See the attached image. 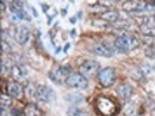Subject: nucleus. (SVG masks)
<instances>
[{
	"instance_id": "nucleus-1",
	"label": "nucleus",
	"mask_w": 155,
	"mask_h": 116,
	"mask_svg": "<svg viewBox=\"0 0 155 116\" xmlns=\"http://www.w3.org/2000/svg\"><path fill=\"white\" fill-rule=\"evenodd\" d=\"M94 107L98 111V114L102 116H114L117 114V104L105 96L97 97L94 101Z\"/></svg>"
},
{
	"instance_id": "nucleus-2",
	"label": "nucleus",
	"mask_w": 155,
	"mask_h": 116,
	"mask_svg": "<svg viewBox=\"0 0 155 116\" xmlns=\"http://www.w3.org/2000/svg\"><path fill=\"white\" fill-rule=\"evenodd\" d=\"M139 45L140 43L137 37H135L134 34H129L128 32H124V34L121 37H117L114 41V46L120 51H132V49L139 48Z\"/></svg>"
},
{
	"instance_id": "nucleus-3",
	"label": "nucleus",
	"mask_w": 155,
	"mask_h": 116,
	"mask_svg": "<svg viewBox=\"0 0 155 116\" xmlns=\"http://www.w3.org/2000/svg\"><path fill=\"white\" fill-rule=\"evenodd\" d=\"M98 81L104 87H109L116 81V73L113 68L105 67L98 73Z\"/></svg>"
},
{
	"instance_id": "nucleus-4",
	"label": "nucleus",
	"mask_w": 155,
	"mask_h": 116,
	"mask_svg": "<svg viewBox=\"0 0 155 116\" xmlns=\"http://www.w3.org/2000/svg\"><path fill=\"white\" fill-rule=\"evenodd\" d=\"M65 82L70 87H75V89H86L88 85L87 78L84 75H82L80 73L70 74V77L65 79Z\"/></svg>"
},
{
	"instance_id": "nucleus-5",
	"label": "nucleus",
	"mask_w": 155,
	"mask_h": 116,
	"mask_svg": "<svg viewBox=\"0 0 155 116\" xmlns=\"http://www.w3.org/2000/svg\"><path fill=\"white\" fill-rule=\"evenodd\" d=\"M99 71H101L99 70V64L97 62H94V60H87V62H84L80 66V74L84 75L86 78L87 77H94Z\"/></svg>"
},
{
	"instance_id": "nucleus-6",
	"label": "nucleus",
	"mask_w": 155,
	"mask_h": 116,
	"mask_svg": "<svg viewBox=\"0 0 155 116\" xmlns=\"http://www.w3.org/2000/svg\"><path fill=\"white\" fill-rule=\"evenodd\" d=\"M34 97L40 101L48 103V101H51L54 96H53V92H52L49 87L44 86V85H38V86L34 89Z\"/></svg>"
},
{
	"instance_id": "nucleus-7",
	"label": "nucleus",
	"mask_w": 155,
	"mask_h": 116,
	"mask_svg": "<svg viewBox=\"0 0 155 116\" xmlns=\"http://www.w3.org/2000/svg\"><path fill=\"white\" fill-rule=\"evenodd\" d=\"M147 7L144 2H137V0H131V2H127L123 4L124 11L127 12H139V11H143Z\"/></svg>"
},
{
	"instance_id": "nucleus-8",
	"label": "nucleus",
	"mask_w": 155,
	"mask_h": 116,
	"mask_svg": "<svg viewBox=\"0 0 155 116\" xmlns=\"http://www.w3.org/2000/svg\"><path fill=\"white\" fill-rule=\"evenodd\" d=\"M7 90H8V94H10L11 97L22 98V86L19 85V82H16V81L8 82Z\"/></svg>"
},
{
	"instance_id": "nucleus-9",
	"label": "nucleus",
	"mask_w": 155,
	"mask_h": 116,
	"mask_svg": "<svg viewBox=\"0 0 155 116\" xmlns=\"http://www.w3.org/2000/svg\"><path fill=\"white\" fill-rule=\"evenodd\" d=\"M91 51L95 55H99V56H105V57L112 56V49H110L106 44H95V45L91 48Z\"/></svg>"
},
{
	"instance_id": "nucleus-10",
	"label": "nucleus",
	"mask_w": 155,
	"mask_h": 116,
	"mask_svg": "<svg viewBox=\"0 0 155 116\" xmlns=\"http://www.w3.org/2000/svg\"><path fill=\"white\" fill-rule=\"evenodd\" d=\"M116 93H117L118 96H120L121 98H124V100H128L129 97L132 96V93H134V90H132V87L129 86V85H120L118 87H116Z\"/></svg>"
},
{
	"instance_id": "nucleus-11",
	"label": "nucleus",
	"mask_w": 155,
	"mask_h": 116,
	"mask_svg": "<svg viewBox=\"0 0 155 116\" xmlns=\"http://www.w3.org/2000/svg\"><path fill=\"white\" fill-rule=\"evenodd\" d=\"M70 73H71V68L68 66H60L56 71H52V74H56V77H57L56 82H61L63 78L67 79L70 77Z\"/></svg>"
},
{
	"instance_id": "nucleus-12",
	"label": "nucleus",
	"mask_w": 155,
	"mask_h": 116,
	"mask_svg": "<svg viewBox=\"0 0 155 116\" xmlns=\"http://www.w3.org/2000/svg\"><path fill=\"white\" fill-rule=\"evenodd\" d=\"M23 116H42V111L35 104H27L23 109Z\"/></svg>"
},
{
	"instance_id": "nucleus-13",
	"label": "nucleus",
	"mask_w": 155,
	"mask_h": 116,
	"mask_svg": "<svg viewBox=\"0 0 155 116\" xmlns=\"http://www.w3.org/2000/svg\"><path fill=\"white\" fill-rule=\"evenodd\" d=\"M29 37H30V32H29V29H26L25 26H22V27H19L18 29V33H16V41H18L19 44H26L27 43V40H29Z\"/></svg>"
},
{
	"instance_id": "nucleus-14",
	"label": "nucleus",
	"mask_w": 155,
	"mask_h": 116,
	"mask_svg": "<svg viewBox=\"0 0 155 116\" xmlns=\"http://www.w3.org/2000/svg\"><path fill=\"white\" fill-rule=\"evenodd\" d=\"M101 18L104 19V21H107V22H112V23H114V22L118 21V11H116V10H107V11H105V12L101 14Z\"/></svg>"
},
{
	"instance_id": "nucleus-15",
	"label": "nucleus",
	"mask_w": 155,
	"mask_h": 116,
	"mask_svg": "<svg viewBox=\"0 0 155 116\" xmlns=\"http://www.w3.org/2000/svg\"><path fill=\"white\" fill-rule=\"evenodd\" d=\"M11 75L14 77V79H15L16 82L25 81V79H23V77H25L23 71H22V68L19 67V66H16V64H14L12 67H11Z\"/></svg>"
},
{
	"instance_id": "nucleus-16",
	"label": "nucleus",
	"mask_w": 155,
	"mask_h": 116,
	"mask_svg": "<svg viewBox=\"0 0 155 116\" xmlns=\"http://www.w3.org/2000/svg\"><path fill=\"white\" fill-rule=\"evenodd\" d=\"M140 71H142L143 77H146V78H155V70L151 67V66H148V64L142 66Z\"/></svg>"
},
{
	"instance_id": "nucleus-17",
	"label": "nucleus",
	"mask_w": 155,
	"mask_h": 116,
	"mask_svg": "<svg viewBox=\"0 0 155 116\" xmlns=\"http://www.w3.org/2000/svg\"><path fill=\"white\" fill-rule=\"evenodd\" d=\"M68 116H90L86 109H80L76 108V107H72V108L68 109Z\"/></svg>"
},
{
	"instance_id": "nucleus-18",
	"label": "nucleus",
	"mask_w": 155,
	"mask_h": 116,
	"mask_svg": "<svg viewBox=\"0 0 155 116\" xmlns=\"http://www.w3.org/2000/svg\"><path fill=\"white\" fill-rule=\"evenodd\" d=\"M123 111H124V115L125 116H132L136 112V105H135V103H127L125 105H124Z\"/></svg>"
},
{
	"instance_id": "nucleus-19",
	"label": "nucleus",
	"mask_w": 155,
	"mask_h": 116,
	"mask_svg": "<svg viewBox=\"0 0 155 116\" xmlns=\"http://www.w3.org/2000/svg\"><path fill=\"white\" fill-rule=\"evenodd\" d=\"M142 32L144 36H150V37H155V26H150V25H142Z\"/></svg>"
},
{
	"instance_id": "nucleus-20",
	"label": "nucleus",
	"mask_w": 155,
	"mask_h": 116,
	"mask_svg": "<svg viewBox=\"0 0 155 116\" xmlns=\"http://www.w3.org/2000/svg\"><path fill=\"white\" fill-rule=\"evenodd\" d=\"M11 11H12L14 14H22V3L21 2H12L11 3Z\"/></svg>"
},
{
	"instance_id": "nucleus-21",
	"label": "nucleus",
	"mask_w": 155,
	"mask_h": 116,
	"mask_svg": "<svg viewBox=\"0 0 155 116\" xmlns=\"http://www.w3.org/2000/svg\"><path fill=\"white\" fill-rule=\"evenodd\" d=\"M2 108H5V107H11L12 104V100H11V96H2Z\"/></svg>"
},
{
	"instance_id": "nucleus-22",
	"label": "nucleus",
	"mask_w": 155,
	"mask_h": 116,
	"mask_svg": "<svg viewBox=\"0 0 155 116\" xmlns=\"http://www.w3.org/2000/svg\"><path fill=\"white\" fill-rule=\"evenodd\" d=\"M11 52V46L8 45L7 41L3 40L2 41V55H5V53H10Z\"/></svg>"
},
{
	"instance_id": "nucleus-23",
	"label": "nucleus",
	"mask_w": 155,
	"mask_h": 116,
	"mask_svg": "<svg viewBox=\"0 0 155 116\" xmlns=\"http://www.w3.org/2000/svg\"><path fill=\"white\" fill-rule=\"evenodd\" d=\"M113 26L117 27V29H124V27H128L129 23L127 21H117V22H114V23H113Z\"/></svg>"
},
{
	"instance_id": "nucleus-24",
	"label": "nucleus",
	"mask_w": 155,
	"mask_h": 116,
	"mask_svg": "<svg viewBox=\"0 0 155 116\" xmlns=\"http://www.w3.org/2000/svg\"><path fill=\"white\" fill-rule=\"evenodd\" d=\"M146 56L155 57V45H151V46H147V48H146Z\"/></svg>"
},
{
	"instance_id": "nucleus-25",
	"label": "nucleus",
	"mask_w": 155,
	"mask_h": 116,
	"mask_svg": "<svg viewBox=\"0 0 155 116\" xmlns=\"http://www.w3.org/2000/svg\"><path fill=\"white\" fill-rule=\"evenodd\" d=\"M143 43L147 44L148 46L155 45V37H150V36H144V37H143Z\"/></svg>"
},
{
	"instance_id": "nucleus-26",
	"label": "nucleus",
	"mask_w": 155,
	"mask_h": 116,
	"mask_svg": "<svg viewBox=\"0 0 155 116\" xmlns=\"http://www.w3.org/2000/svg\"><path fill=\"white\" fill-rule=\"evenodd\" d=\"M68 100H70L71 103H82L83 97H82V96H74V94H71V96H68Z\"/></svg>"
},
{
	"instance_id": "nucleus-27",
	"label": "nucleus",
	"mask_w": 155,
	"mask_h": 116,
	"mask_svg": "<svg viewBox=\"0 0 155 116\" xmlns=\"http://www.w3.org/2000/svg\"><path fill=\"white\" fill-rule=\"evenodd\" d=\"M142 77H143V74H142V71H140V70H136V71H134V73H132V78H134L135 81H140V79H142Z\"/></svg>"
},
{
	"instance_id": "nucleus-28",
	"label": "nucleus",
	"mask_w": 155,
	"mask_h": 116,
	"mask_svg": "<svg viewBox=\"0 0 155 116\" xmlns=\"http://www.w3.org/2000/svg\"><path fill=\"white\" fill-rule=\"evenodd\" d=\"M12 116H22V114L18 111V109H12Z\"/></svg>"
},
{
	"instance_id": "nucleus-29",
	"label": "nucleus",
	"mask_w": 155,
	"mask_h": 116,
	"mask_svg": "<svg viewBox=\"0 0 155 116\" xmlns=\"http://www.w3.org/2000/svg\"><path fill=\"white\" fill-rule=\"evenodd\" d=\"M0 5H2V11H4V10H5V4H4V2L0 3Z\"/></svg>"
},
{
	"instance_id": "nucleus-30",
	"label": "nucleus",
	"mask_w": 155,
	"mask_h": 116,
	"mask_svg": "<svg viewBox=\"0 0 155 116\" xmlns=\"http://www.w3.org/2000/svg\"><path fill=\"white\" fill-rule=\"evenodd\" d=\"M151 116H155V108L151 109Z\"/></svg>"
},
{
	"instance_id": "nucleus-31",
	"label": "nucleus",
	"mask_w": 155,
	"mask_h": 116,
	"mask_svg": "<svg viewBox=\"0 0 155 116\" xmlns=\"http://www.w3.org/2000/svg\"><path fill=\"white\" fill-rule=\"evenodd\" d=\"M153 4H154V5H155V2H154V3H153Z\"/></svg>"
},
{
	"instance_id": "nucleus-32",
	"label": "nucleus",
	"mask_w": 155,
	"mask_h": 116,
	"mask_svg": "<svg viewBox=\"0 0 155 116\" xmlns=\"http://www.w3.org/2000/svg\"><path fill=\"white\" fill-rule=\"evenodd\" d=\"M154 100H155V97H154Z\"/></svg>"
}]
</instances>
